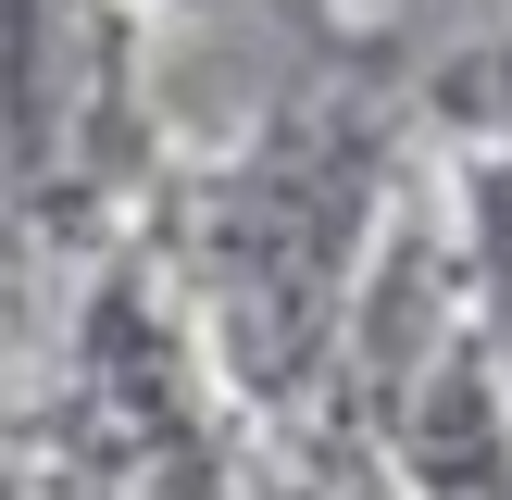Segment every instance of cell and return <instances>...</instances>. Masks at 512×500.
<instances>
[{
	"label": "cell",
	"instance_id": "6da1fadb",
	"mask_svg": "<svg viewBox=\"0 0 512 500\" xmlns=\"http://www.w3.org/2000/svg\"><path fill=\"white\" fill-rule=\"evenodd\" d=\"M375 150L350 125H288L200 188V338L250 400H300L350 350V300L375 263Z\"/></svg>",
	"mask_w": 512,
	"mask_h": 500
},
{
	"label": "cell",
	"instance_id": "7a4b0ae2",
	"mask_svg": "<svg viewBox=\"0 0 512 500\" xmlns=\"http://www.w3.org/2000/svg\"><path fill=\"white\" fill-rule=\"evenodd\" d=\"M388 463L413 500H512V363L475 313V275H438L388 375Z\"/></svg>",
	"mask_w": 512,
	"mask_h": 500
},
{
	"label": "cell",
	"instance_id": "3957f363",
	"mask_svg": "<svg viewBox=\"0 0 512 500\" xmlns=\"http://www.w3.org/2000/svg\"><path fill=\"white\" fill-rule=\"evenodd\" d=\"M188 338L150 313V288H100L88 313V438L113 450V475L138 500H225L213 475V425L188 388Z\"/></svg>",
	"mask_w": 512,
	"mask_h": 500
},
{
	"label": "cell",
	"instance_id": "277c9868",
	"mask_svg": "<svg viewBox=\"0 0 512 500\" xmlns=\"http://www.w3.org/2000/svg\"><path fill=\"white\" fill-rule=\"evenodd\" d=\"M463 275H475V313H488V338H500V363H512V150L500 163H475L463 175Z\"/></svg>",
	"mask_w": 512,
	"mask_h": 500
},
{
	"label": "cell",
	"instance_id": "5b68a950",
	"mask_svg": "<svg viewBox=\"0 0 512 500\" xmlns=\"http://www.w3.org/2000/svg\"><path fill=\"white\" fill-rule=\"evenodd\" d=\"M38 500H138V488H125V475H113V450H100V438H75V463L50 475Z\"/></svg>",
	"mask_w": 512,
	"mask_h": 500
},
{
	"label": "cell",
	"instance_id": "8992f818",
	"mask_svg": "<svg viewBox=\"0 0 512 500\" xmlns=\"http://www.w3.org/2000/svg\"><path fill=\"white\" fill-rule=\"evenodd\" d=\"M488 125H500V150H512V50L488 63Z\"/></svg>",
	"mask_w": 512,
	"mask_h": 500
},
{
	"label": "cell",
	"instance_id": "52a82bcc",
	"mask_svg": "<svg viewBox=\"0 0 512 500\" xmlns=\"http://www.w3.org/2000/svg\"><path fill=\"white\" fill-rule=\"evenodd\" d=\"M0 500H25V488H13V475H0Z\"/></svg>",
	"mask_w": 512,
	"mask_h": 500
}]
</instances>
